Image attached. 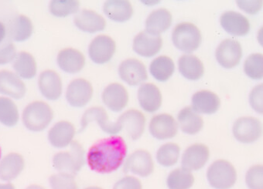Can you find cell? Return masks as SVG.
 Returning a JSON list of instances; mask_svg holds the SVG:
<instances>
[{
    "label": "cell",
    "mask_w": 263,
    "mask_h": 189,
    "mask_svg": "<svg viewBox=\"0 0 263 189\" xmlns=\"http://www.w3.org/2000/svg\"><path fill=\"white\" fill-rule=\"evenodd\" d=\"M244 71L246 75L254 80H260L263 77V56L261 53H254L246 59L244 64Z\"/></svg>",
    "instance_id": "74e56055"
},
{
    "label": "cell",
    "mask_w": 263,
    "mask_h": 189,
    "mask_svg": "<svg viewBox=\"0 0 263 189\" xmlns=\"http://www.w3.org/2000/svg\"><path fill=\"white\" fill-rule=\"evenodd\" d=\"M6 27L2 23L0 22V44L4 41V38L6 36Z\"/></svg>",
    "instance_id": "f6af8a7d"
},
{
    "label": "cell",
    "mask_w": 263,
    "mask_h": 189,
    "mask_svg": "<svg viewBox=\"0 0 263 189\" xmlns=\"http://www.w3.org/2000/svg\"><path fill=\"white\" fill-rule=\"evenodd\" d=\"M19 111L13 100L0 97V122L7 127H14L19 121Z\"/></svg>",
    "instance_id": "836d02e7"
},
{
    "label": "cell",
    "mask_w": 263,
    "mask_h": 189,
    "mask_svg": "<svg viewBox=\"0 0 263 189\" xmlns=\"http://www.w3.org/2000/svg\"><path fill=\"white\" fill-rule=\"evenodd\" d=\"M221 101L215 93L201 91L192 97V108L197 114H213L219 109Z\"/></svg>",
    "instance_id": "cb8c5ba5"
},
{
    "label": "cell",
    "mask_w": 263,
    "mask_h": 189,
    "mask_svg": "<svg viewBox=\"0 0 263 189\" xmlns=\"http://www.w3.org/2000/svg\"><path fill=\"white\" fill-rule=\"evenodd\" d=\"M74 25L85 33L102 31L106 27L105 19L93 10H83L74 18Z\"/></svg>",
    "instance_id": "7402d4cb"
},
{
    "label": "cell",
    "mask_w": 263,
    "mask_h": 189,
    "mask_svg": "<svg viewBox=\"0 0 263 189\" xmlns=\"http://www.w3.org/2000/svg\"><path fill=\"white\" fill-rule=\"evenodd\" d=\"M241 57L242 48L241 44L235 39H224L217 48V61L226 69H232L238 66Z\"/></svg>",
    "instance_id": "9c48e42d"
},
{
    "label": "cell",
    "mask_w": 263,
    "mask_h": 189,
    "mask_svg": "<svg viewBox=\"0 0 263 189\" xmlns=\"http://www.w3.org/2000/svg\"><path fill=\"white\" fill-rule=\"evenodd\" d=\"M119 77L127 85L137 86L147 80L146 67L137 59L124 60L119 68Z\"/></svg>",
    "instance_id": "4fadbf2b"
},
{
    "label": "cell",
    "mask_w": 263,
    "mask_h": 189,
    "mask_svg": "<svg viewBox=\"0 0 263 189\" xmlns=\"http://www.w3.org/2000/svg\"><path fill=\"white\" fill-rule=\"evenodd\" d=\"M263 85H260L255 87L249 95V103L252 108L258 114H262V93Z\"/></svg>",
    "instance_id": "60d3db41"
},
{
    "label": "cell",
    "mask_w": 263,
    "mask_h": 189,
    "mask_svg": "<svg viewBox=\"0 0 263 189\" xmlns=\"http://www.w3.org/2000/svg\"><path fill=\"white\" fill-rule=\"evenodd\" d=\"M209 148L203 144H195L186 149L182 157V167L192 172L200 170L209 161Z\"/></svg>",
    "instance_id": "9a60e30c"
},
{
    "label": "cell",
    "mask_w": 263,
    "mask_h": 189,
    "mask_svg": "<svg viewBox=\"0 0 263 189\" xmlns=\"http://www.w3.org/2000/svg\"><path fill=\"white\" fill-rule=\"evenodd\" d=\"M237 4L249 14H256L262 7V1H237Z\"/></svg>",
    "instance_id": "ee69618b"
},
{
    "label": "cell",
    "mask_w": 263,
    "mask_h": 189,
    "mask_svg": "<svg viewBox=\"0 0 263 189\" xmlns=\"http://www.w3.org/2000/svg\"><path fill=\"white\" fill-rule=\"evenodd\" d=\"M85 149L77 141L71 143V150L61 152L53 156V165L63 173L76 175L85 164Z\"/></svg>",
    "instance_id": "3957f363"
},
{
    "label": "cell",
    "mask_w": 263,
    "mask_h": 189,
    "mask_svg": "<svg viewBox=\"0 0 263 189\" xmlns=\"http://www.w3.org/2000/svg\"><path fill=\"white\" fill-rule=\"evenodd\" d=\"M166 182L169 189H190L194 184V177L183 167L177 169L170 173Z\"/></svg>",
    "instance_id": "e575fe53"
},
{
    "label": "cell",
    "mask_w": 263,
    "mask_h": 189,
    "mask_svg": "<svg viewBox=\"0 0 263 189\" xmlns=\"http://www.w3.org/2000/svg\"><path fill=\"white\" fill-rule=\"evenodd\" d=\"M53 118V110L44 101H35L26 107L23 112V123L28 130L42 132Z\"/></svg>",
    "instance_id": "7a4b0ae2"
},
{
    "label": "cell",
    "mask_w": 263,
    "mask_h": 189,
    "mask_svg": "<svg viewBox=\"0 0 263 189\" xmlns=\"http://www.w3.org/2000/svg\"><path fill=\"white\" fill-rule=\"evenodd\" d=\"M25 162L22 155L10 153L0 161V179L11 181L17 178L24 169Z\"/></svg>",
    "instance_id": "484cf974"
},
{
    "label": "cell",
    "mask_w": 263,
    "mask_h": 189,
    "mask_svg": "<svg viewBox=\"0 0 263 189\" xmlns=\"http://www.w3.org/2000/svg\"><path fill=\"white\" fill-rule=\"evenodd\" d=\"M104 13L111 20L124 23L129 20L134 14L131 3L127 0H109L104 4Z\"/></svg>",
    "instance_id": "4316f807"
},
{
    "label": "cell",
    "mask_w": 263,
    "mask_h": 189,
    "mask_svg": "<svg viewBox=\"0 0 263 189\" xmlns=\"http://www.w3.org/2000/svg\"><path fill=\"white\" fill-rule=\"evenodd\" d=\"M13 69L21 78H33L36 74V62L34 57L27 52H21L16 54L13 65Z\"/></svg>",
    "instance_id": "4dcf8cb0"
},
{
    "label": "cell",
    "mask_w": 263,
    "mask_h": 189,
    "mask_svg": "<svg viewBox=\"0 0 263 189\" xmlns=\"http://www.w3.org/2000/svg\"><path fill=\"white\" fill-rule=\"evenodd\" d=\"M102 101L113 112H120L128 104V91L120 83H111L102 93Z\"/></svg>",
    "instance_id": "2e32d148"
},
{
    "label": "cell",
    "mask_w": 263,
    "mask_h": 189,
    "mask_svg": "<svg viewBox=\"0 0 263 189\" xmlns=\"http://www.w3.org/2000/svg\"><path fill=\"white\" fill-rule=\"evenodd\" d=\"M79 1L76 0H53L49 6V10L53 16L66 17L79 11Z\"/></svg>",
    "instance_id": "8d00e7d4"
},
{
    "label": "cell",
    "mask_w": 263,
    "mask_h": 189,
    "mask_svg": "<svg viewBox=\"0 0 263 189\" xmlns=\"http://www.w3.org/2000/svg\"><path fill=\"white\" fill-rule=\"evenodd\" d=\"M180 129L187 135H196L201 132L204 126L202 117L191 107L183 108L177 116Z\"/></svg>",
    "instance_id": "83f0119b"
},
{
    "label": "cell",
    "mask_w": 263,
    "mask_h": 189,
    "mask_svg": "<svg viewBox=\"0 0 263 189\" xmlns=\"http://www.w3.org/2000/svg\"><path fill=\"white\" fill-rule=\"evenodd\" d=\"M180 149L175 143H167L159 149L157 160L159 164L164 167H171L177 164L180 157Z\"/></svg>",
    "instance_id": "d590c367"
},
{
    "label": "cell",
    "mask_w": 263,
    "mask_h": 189,
    "mask_svg": "<svg viewBox=\"0 0 263 189\" xmlns=\"http://www.w3.org/2000/svg\"><path fill=\"white\" fill-rule=\"evenodd\" d=\"M92 95L93 88L91 83L85 79L79 78L72 80L68 85L66 98L71 106L80 108L88 104Z\"/></svg>",
    "instance_id": "30bf717a"
},
{
    "label": "cell",
    "mask_w": 263,
    "mask_h": 189,
    "mask_svg": "<svg viewBox=\"0 0 263 189\" xmlns=\"http://www.w3.org/2000/svg\"><path fill=\"white\" fill-rule=\"evenodd\" d=\"M177 132L178 125L177 121L170 114H158L151 119L149 132L157 139H171L177 135Z\"/></svg>",
    "instance_id": "5bb4252c"
},
{
    "label": "cell",
    "mask_w": 263,
    "mask_h": 189,
    "mask_svg": "<svg viewBox=\"0 0 263 189\" xmlns=\"http://www.w3.org/2000/svg\"><path fill=\"white\" fill-rule=\"evenodd\" d=\"M221 24L223 29L232 36H246L250 30L249 19L243 15L233 11L223 13L221 16Z\"/></svg>",
    "instance_id": "603a6c76"
},
{
    "label": "cell",
    "mask_w": 263,
    "mask_h": 189,
    "mask_svg": "<svg viewBox=\"0 0 263 189\" xmlns=\"http://www.w3.org/2000/svg\"><path fill=\"white\" fill-rule=\"evenodd\" d=\"M172 40L180 51L191 53L198 49L202 40L201 31L194 24L181 23L174 28Z\"/></svg>",
    "instance_id": "277c9868"
},
{
    "label": "cell",
    "mask_w": 263,
    "mask_h": 189,
    "mask_svg": "<svg viewBox=\"0 0 263 189\" xmlns=\"http://www.w3.org/2000/svg\"><path fill=\"white\" fill-rule=\"evenodd\" d=\"M123 170L125 173L132 172L143 178L149 176L154 171L151 153L145 150L136 151L127 158Z\"/></svg>",
    "instance_id": "8fae6325"
},
{
    "label": "cell",
    "mask_w": 263,
    "mask_h": 189,
    "mask_svg": "<svg viewBox=\"0 0 263 189\" xmlns=\"http://www.w3.org/2000/svg\"><path fill=\"white\" fill-rule=\"evenodd\" d=\"M172 24V15L166 9L154 10L146 21V31L149 34L159 35L167 30Z\"/></svg>",
    "instance_id": "f1b7e54d"
},
{
    "label": "cell",
    "mask_w": 263,
    "mask_h": 189,
    "mask_svg": "<svg viewBox=\"0 0 263 189\" xmlns=\"http://www.w3.org/2000/svg\"><path fill=\"white\" fill-rule=\"evenodd\" d=\"M233 134L237 141L244 144H250L256 141L261 136L262 125L255 117H241L234 123Z\"/></svg>",
    "instance_id": "8992f818"
},
{
    "label": "cell",
    "mask_w": 263,
    "mask_h": 189,
    "mask_svg": "<svg viewBox=\"0 0 263 189\" xmlns=\"http://www.w3.org/2000/svg\"><path fill=\"white\" fill-rule=\"evenodd\" d=\"M27 93L25 83L14 73L8 71H0V94L22 99Z\"/></svg>",
    "instance_id": "d6986e66"
},
{
    "label": "cell",
    "mask_w": 263,
    "mask_h": 189,
    "mask_svg": "<svg viewBox=\"0 0 263 189\" xmlns=\"http://www.w3.org/2000/svg\"><path fill=\"white\" fill-rule=\"evenodd\" d=\"M175 71L174 61L169 56H161L151 62L149 71L153 77L160 82H166L171 78Z\"/></svg>",
    "instance_id": "1f68e13d"
},
{
    "label": "cell",
    "mask_w": 263,
    "mask_h": 189,
    "mask_svg": "<svg viewBox=\"0 0 263 189\" xmlns=\"http://www.w3.org/2000/svg\"><path fill=\"white\" fill-rule=\"evenodd\" d=\"M207 178L214 188L229 189L236 182L237 172L229 161L218 160L209 167Z\"/></svg>",
    "instance_id": "5b68a950"
},
{
    "label": "cell",
    "mask_w": 263,
    "mask_h": 189,
    "mask_svg": "<svg viewBox=\"0 0 263 189\" xmlns=\"http://www.w3.org/2000/svg\"><path fill=\"white\" fill-rule=\"evenodd\" d=\"M178 65L180 74L188 80H199L204 75L203 62L194 55H183L179 59Z\"/></svg>",
    "instance_id": "f546056e"
},
{
    "label": "cell",
    "mask_w": 263,
    "mask_h": 189,
    "mask_svg": "<svg viewBox=\"0 0 263 189\" xmlns=\"http://www.w3.org/2000/svg\"><path fill=\"white\" fill-rule=\"evenodd\" d=\"M117 122L134 141L141 138L144 133L146 117L140 111L128 110L119 117Z\"/></svg>",
    "instance_id": "7c38bea8"
},
{
    "label": "cell",
    "mask_w": 263,
    "mask_h": 189,
    "mask_svg": "<svg viewBox=\"0 0 263 189\" xmlns=\"http://www.w3.org/2000/svg\"><path fill=\"white\" fill-rule=\"evenodd\" d=\"M113 189H143V185L138 178L126 176L118 181Z\"/></svg>",
    "instance_id": "7bdbcfd3"
},
{
    "label": "cell",
    "mask_w": 263,
    "mask_h": 189,
    "mask_svg": "<svg viewBox=\"0 0 263 189\" xmlns=\"http://www.w3.org/2000/svg\"><path fill=\"white\" fill-rule=\"evenodd\" d=\"M16 56L14 44H7L0 47V65H7L14 60Z\"/></svg>",
    "instance_id": "b9f144b4"
},
{
    "label": "cell",
    "mask_w": 263,
    "mask_h": 189,
    "mask_svg": "<svg viewBox=\"0 0 263 189\" xmlns=\"http://www.w3.org/2000/svg\"><path fill=\"white\" fill-rule=\"evenodd\" d=\"M52 189H79L74 175L68 173H60L53 175L49 178Z\"/></svg>",
    "instance_id": "f35d334b"
},
{
    "label": "cell",
    "mask_w": 263,
    "mask_h": 189,
    "mask_svg": "<svg viewBox=\"0 0 263 189\" xmlns=\"http://www.w3.org/2000/svg\"><path fill=\"white\" fill-rule=\"evenodd\" d=\"M2 157V149H1V147H0V158Z\"/></svg>",
    "instance_id": "681fc988"
},
{
    "label": "cell",
    "mask_w": 263,
    "mask_h": 189,
    "mask_svg": "<svg viewBox=\"0 0 263 189\" xmlns=\"http://www.w3.org/2000/svg\"><path fill=\"white\" fill-rule=\"evenodd\" d=\"M127 145L120 136L99 140L88 151L87 161L90 169L101 174L116 172L123 164Z\"/></svg>",
    "instance_id": "6da1fadb"
},
{
    "label": "cell",
    "mask_w": 263,
    "mask_h": 189,
    "mask_svg": "<svg viewBox=\"0 0 263 189\" xmlns=\"http://www.w3.org/2000/svg\"><path fill=\"white\" fill-rule=\"evenodd\" d=\"M0 189H16L15 186L11 183L7 184H0Z\"/></svg>",
    "instance_id": "bcb514c9"
},
{
    "label": "cell",
    "mask_w": 263,
    "mask_h": 189,
    "mask_svg": "<svg viewBox=\"0 0 263 189\" xmlns=\"http://www.w3.org/2000/svg\"><path fill=\"white\" fill-rule=\"evenodd\" d=\"M163 39L159 35L149 34L145 30L137 35L134 40V50L143 57H152L161 50Z\"/></svg>",
    "instance_id": "e0dca14e"
},
{
    "label": "cell",
    "mask_w": 263,
    "mask_h": 189,
    "mask_svg": "<svg viewBox=\"0 0 263 189\" xmlns=\"http://www.w3.org/2000/svg\"><path fill=\"white\" fill-rule=\"evenodd\" d=\"M92 121L97 122L102 130L109 135H116L122 130L118 122L110 121L106 111L102 107H93L85 111L81 120L80 132H83Z\"/></svg>",
    "instance_id": "52a82bcc"
},
{
    "label": "cell",
    "mask_w": 263,
    "mask_h": 189,
    "mask_svg": "<svg viewBox=\"0 0 263 189\" xmlns=\"http://www.w3.org/2000/svg\"><path fill=\"white\" fill-rule=\"evenodd\" d=\"M116 50V42L112 38L106 35H99L90 44L88 54L93 62L104 65L111 60Z\"/></svg>",
    "instance_id": "ba28073f"
},
{
    "label": "cell",
    "mask_w": 263,
    "mask_h": 189,
    "mask_svg": "<svg viewBox=\"0 0 263 189\" xmlns=\"http://www.w3.org/2000/svg\"><path fill=\"white\" fill-rule=\"evenodd\" d=\"M138 100L145 111L154 113L161 107V92L154 83H144L139 88Z\"/></svg>",
    "instance_id": "d4e9b609"
},
{
    "label": "cell",
    "mask_w": 263,
    "mask_h": 189,
    "mask_svg": "<svg viewBox=\"0 0 263 189\" xmlns=\"http://www.w3.org/2000/svg\"><path fill=\"white\" fill-rule=\"evenodd\" d=\"M76 135L74 125L66 120L55 123L48 132L50 144L57 149H63L71 144Z\"/></svg>",
    "instance_id": "ac0fdd59"
},
{
    "label": "cell",
    "mask_w": 263,
    "mask_h": 189,
    "mask_svg": "<svg viewBox=\"0 0 263 189\" xmlns=\"http://www.w3.org/2000/svg\"><path fill=\"white\" fill-rule=\"evenodd\" d=\"M59 68L68 74L80 72L85 65V56L79 50L66 48L61 50L58 56Z\"/></svg>",
    "instance_id": "44dd1931"
},
{
    "label": "cell",
    "mask_w": 263,
    "mask_h": 189,
    "mask_svg": "<svg viewBox=\"0 0 263 189\" xmlns=\"http://www.w3.org/2000/svg\"><path fill=\"white\" fill-rule=\"evenodd\" d=\"M39 88L41 94L47 100H58L62 94V81L59 74L50 70L41 73Z\"/></svg>",
    "instance_id": "ffe728a7"
},
{
    "label": "cell",
    "mask_w": 263,
    "mask_h": 189,
    "mask_svg": "<svg viewBox=\"0 0 263 189\" xmlns=\"http://www.w3.org/2000/svg\"><path fill=\"white\" fill-rule=\"evenodd\" d=\"M33 31L32 21L27 16H18L12 23L10 34L12 39L16 42H24L31 36Z\"/></svg>",
    "instance_id": "d6a6232c"
},
{
    "label": "cell",
    "mask_w": 263,
    "mask_h": 189,
    "mask_svg": "<svg viewBox=\"0 0 263 189\" xmlns=\"http://www.w3.org/2000/svg\"><path fill=\"white\" fill-rule=\"evenodd\" d=\"M85 189H103V188H102V187H97V186H92V187H86V188H85Z\"/></svg>",
    "instance_id": "c3c4849f"
},
{
    "label": "cell",
    "mask_w": 263,
    "mask_h": 189,
    "mask_svg": "<svg viewBox=\"0 0 263 189\" xmlns=\"http://www.w3.org/2000/svg\"><path fill=\"white\" fill-rule=\"evenodd\" d=\"M26 189H46L45 187H42L41 185H37V184H32V185L29 186Z\"/></svg>",
    "instance_id": "7dc6e473"
},
{
    "label": "cell",
    "mask_w": 263,
    "mask_h": 189,
    "mask_svg": "<svg viewBox=\"0 0 263 189\" xmlns=\"http://www.w3.org/2000/svg\"><path fill=\"white\" fill-rule=\"evenodd\" d=\"M246 184L249 189H263V166H252L246 174Z\"/></svg>",
    "instance_id": "ab89813d"
}]
</instances>
